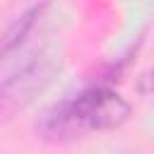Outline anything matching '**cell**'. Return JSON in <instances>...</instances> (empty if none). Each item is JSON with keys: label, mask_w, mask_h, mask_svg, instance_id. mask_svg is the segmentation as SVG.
I'll list each match as a JSON object with an SVG mask.
<instances>
[{"label": "cell", "mask_w": 154, "mask_h": 154, "mask_svg": "<svg viewBox=\"0 0 154 154\" xmlns=\"http://www.w3.org/2000/svg\"><path fill=\"white\" fill-rule=\"evenodd\" d=\"M128 116L130 106L116 91L96 87L48 111L41 120V132L53 140H65L91 130L116 128Z\"/></svg>", "instance_id": "cell-1"}]
</instances>
